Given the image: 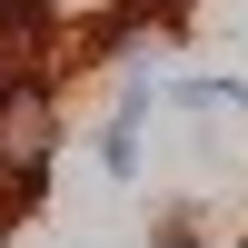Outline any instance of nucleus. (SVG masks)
I'll return each instance as SVG.
<instances>
[{"label": "nucleus", "mask_w": 248, "mask_h": 248, "mask_svg": "<svg viewBox=\"0 0 248 248\" xmlns=\"http://www.w3.org/2000/svg\"><path fill=\"white\" fill-rule=\"evenodd\" d=\"M159 90H169V79H149V70H139L129 90L99 109L90 159H99V179H109V189H139V159H149V109H159Z\"/></svg>", "instance_id": "f257e3e1"}, {"label": "nucleus", "mask_w": 248, "mask_h": 248, "mask_svg": "<svg viewBox=\"0 0 248 248\" xmlns=\"http://www.w3.org/2000/svg\"><path fill=\"white\" fill-rule=\"evenodd\" d=\"M159 109H199V119H238V109H248V79H238V70H209V79H169V90H159Z\"/></svg>", "instance_id": "f03ea898"}, {"label": "nucleus", "mask_w": 248, "mask_h": 248, "mask_svg": "<svg viewBox=\"0 0 248 248\" xmlns=\"http://www.w3.org/2000/svg\"><path fill=\"white\" fill-rule=\"evenodd\" d=\"M209 229H218L209 199H159V209H149V238H209Z\"/></svg>", "instance_id": "7ed1b4c3"}]
</instances>
